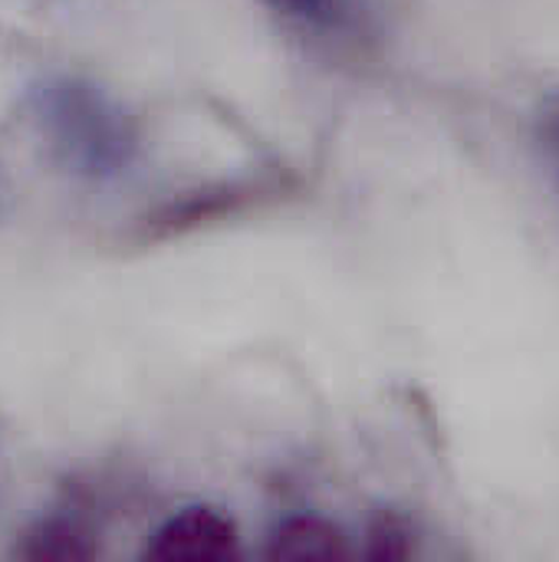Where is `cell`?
I'll return each instance as SVG.
<instances>
[{"label": "cell", "mask_w": 559, "mask_h": 562, "mask_svg": "<svg viewBox=\"0 0 559 562\" xmlns=\"http://www.w3.org/2000/svg\"><path fill=\"white\" fill-rule=\"evenodd\" d=\"M241 550L237 524L208 504H188L171 510L152 533L145 557L152 560H227Z\"/></svg>", "instance_id": "obj_2"}, {"label": "cell", "mask_w": 559, "mask_h": 562, "mask_svg": "<svg viewBox=\"0 0 559 562\" xmlns=\"http://www.w3.org/2000/svg\"><path fill=\"white\" fill-rule=\"evenodd\" d=\"M534 138L559 178V86H554L547 95H540L537 112H534Z\"/></svg>", "instance_id": "obj_6"}, {"label": "cell", "mask_w": 559, "mask_h": 562, "mask_svg": "<svg viewBox=\"0 0 559 562\" xmlns=\"http://www.w3.org/2000/svg\"><path fill=\"white\" fill-rule=\"evenodd\" d=\"M92 547H89V537L76 527V524H66V520H49V524H40L36 533H30V550L26 557L33 560H82L89 557Z\"/></svg>", "instance_id": "obj_5"}, {"label": "cell", "mask_w": 559, "mask_h": 562, "mask_svg": "<svg viewBox=\"0 0 559 562\" xmlns=\"http://www.w3.org/2000/svg\"><path fill=\"white\" fill-rule=\"evenodd\" d=\"M270 543H273V557H287V560H326L346 553L339 527L313 514L283 520L273 530Z\"/></svg>", "instance_id": "obj_4"}, {"label": "cell", "mask_w": 559, "mask_h": 562, "mask_svg": "<svg viewBox=\"0 0 559 562\" xmlns=\"http://www.w3.org/2000/svg\"><path fill=\"white\" fill-rule=\"evenodd\" d=\"M283 23L313 36H349L362 26V0H260Z\"/></svg>", "instance_id": "obj_3"}, {"label": "cell", "mask_w": 559, "mask_h": 562, "mask_svg": "<svg viewBox=\"0 0 559 562\" xmlns=\"http://www.w3.org/2000/svg\"><path fill=\"white\" fill-rule=\"evenodd\" d=\"M30 112L49 155L79 178H119L135 161L138 132L132 115L89 79L53 76L40 82Z\"/></svg>", "instance_id": "obj_1"}]
</instances>
